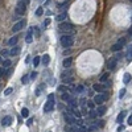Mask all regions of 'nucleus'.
<instances>
[{"instance_id": "412c9836", "label": "nucleus", "mask_w": 132, "mask_h": 132, "mask_svg": "<svg viewBox=\"0 0 132 132\" xmlns=\"http://www.w3.org/2000/svg\"><path fill=\"white\" fill-rule=\"evenodd\" d=\"M70 99H71V95H70V92H63L62 94V101H65V102H69Z\"/></svg>"}, {"instance_id": "473e14b6", "label": "nucleus", "mask_w": 132, "mask_h": 132, "mask_svg": "<svg viewBox=\"0 0 132 132\" xmlns=\"http://www.w3.org/2000/svg\"><path fill=\"white\" fill-rule=\"evenodd\" d=\"M89 116L91 118V119H94V118L98 116V114H96V111H92V110H91V111L89 112Z\"/></svg>"}, {"instance_id": "c85d7f7f", "label": "nucleus", "mask_w": 132, "mask_h": 132, "mask_svg": "<svg viewBox=\"0 0 132 132\" xmlns=\"http://www.w3.org/2000/svg\"><path fill=\"white\" fill-rule=\"evenodd\" d=\"M21 82L24 83V85H27V83H29V75H27V74H25L24 77H22L21 78Z\"/></svg>"}, {"instance_id": "79ce46f5", "label": "nucleus", "mask_w": 132, "mask_h": 132, "mask_svg": "<svg viewBox=\"0 0 132 132\" xmlns=\"http://www.w3.org/2000/svg\"><path fill=\"white\" fill-rule=\"evenodd\" d=\"M3 75H5V67L4 66L0 67V77H3Z\"/></svg>"}, {"instance_id": "603ef678", "label": "nucleus", "mask_w": 132, "mask_h": 132, "mask_svg": "<svg viewBox=\"0 0 132 132\" xmlns=\"http://www.w3.org/2000/svg\"><path fill=\"white\" fill-rule=\"evenodd\" d=\"M130 34H132V27H131V29H130V32H128Z\"/></svg>"}, {"instance_id": "c03bdc74", "label": "nucleus", "mask_w": 132, "mask_h": 132, "mask_svg": "<svg viewBox=\"0 0 132 132\" xmlns=\"http://www.w3.org/2000/svg\"><path fill=\"white\" fill-rule=\"evenodd\" d=\"M32 123H33V119H28V122H27V125H28V127H30Z\"/></svg>"}, {"instance_id": "c9c22d12", "label": "nucleus", "mask_w": 132, "mask_h": 132, "mask_svg": "<svg viewBox=\"0 0 132 132\" xmlns=\"http://www.w3.org/2000/svg\"><path fill=\"white\" fill-rule=\"evenodd\" d=\"M79 132H87V128H86L85 127V125H83V124H81V125H79Z\"/></svg>"}, {"instance_id": "58836bf2", "label": "nucleus", "mask_w": 132, "mask_h": 132, "mask_svg": "<svg viewBox=\"0 0 132 132\" xmlns=\"http://www.w3.org/2000/svg\"><path fill=\"white\" fill-rule=\"evenodd\" d=\"M42 13H44V9H42V8H37V11H36V15H37V16H41Z\"/></svg>"}, {"instance_id": "ddd939ff", "label": "nucleus", "mask_w": 132, "mask_h": 132, "mask_svg": "<svg viewBox=\"0 0 132 132\" xmlns=\"http://www.w3.org/2000/svg\"><path fill=\"white\" fill-rule=\"evenodd\" d=\"M41 62H42L44 66L49 65V62H50V56H49V54H44V57L41 58Z\"/></svg>"}, {"instance_id": "f704fd0d", "label": "nucleus", "mask_w": 132, "mask_h": 132, "mask_svg": "<svg viewBox=\"0 0 132 132\" xmlns=\"http://www.w3.org/2000/svg\"><path fill=\"white\" fill-rule=\"evenodd\" d=\"M87 106H89V108H91V110H92V108L95 107V103H94V101H89V102H87Z\"/></svg>"}, {"instance_id": "72a5a7b5", "label": "nucleus", "mask_w": 132, "mask_h": 132, "mask_svg": "<svg viewBox=\"0 0 132 132\" xmlns=\"http://www.w3.org/2000/svg\"><path fill=\"white\" fill-rule=\"evenodd\" d=\"M44 87H45V85H41L40 87H38V89L36 90V95H37V96H40V95H41V90H42Z\"/></svg>"}, {"instance_id": "5fc2aeb1", "label": "nucleus", "mask_w": 132, "mask_h": 132, "mask_svg": "<svg viewBox=\"0 0 132 132\" xmlns=\"http://www.w3.org/2000/svg\"><path fill=\"white\" fill-rule=\"evenodd\" d=\"M131 1H132V0H131Z\"/></svg>"}, {"instance_id": "6ab92c4d", "label": "nucleus", "mask_w": 132, "mask_h": 132, "mask_svg": "<svg viewBox=\"0 0 132 132\" xmlns=\"http://www.w3.org/2000/svg\"><path fill=\"white\" fill-rule=\"evenodd\" d=\"M66 17H67V13H66V12H63V13H61V15L57 16L56 20H57V21H60V22H62L63 20H66Z\"/></svg>"}, {"instance_id": "8fccbe9b", "label": "nucleus", "mask_w": 132, "mask_h": 132, "mask_svg": "<svg viewBox=\"0 0 132 132\" xmlns=\"http://www.w3.org/2000/svg\"><path fill=\"white\" fill-rule=\"evenodd\" d=\"M49 22H50V20H49V19H48V20H45V21H44V25H48V24H49Z\"/></svg>"}, {"instance_id": "9d476101", "label": "nucleus", "mask_w": 132, "mask_h": 132, "mask_svg": "<svg viewBox=\"0 0 132 132\" xmlns=\"http://www.w3.org/2000/svg\"><path fill=\"white\" fill-rule=\"evenodd\" d=\"M12 122H13L12 116H5V118H3L1 124H3V125H5V127H8V125H11V124H12Z\"/></svg>"}, {"instance_id": "9b49d317", "label": "nucleus", "mask_w": 132, "mask_h": 132, "mask_svg": "<svg viewBox=\"0 0 132 132\" xmlns=\"http://www.w3.org/2000/svg\"><path fill=\"white\" fill-rule=\"evenodd\" d=\"M92 89H94V91H98V92H102V91H104V86L102 85V83H95L94 86H92Z\"/></svg>"}, {"instance_id": "7ed1b4c3", "label": "nucleus", "mask_w": 132, "mask_h": 132, "mask_svg": "<svg viewBox=\"0 0 132 132\" xmlns=\"http://www.w3.org/2000/svg\"><path fill=\"white\" fill-rule=\"evenodd\" d=\"M106 99H108V92H103V94H98L94 96V103L98 106H101L103 102L106 101Z\"/></svg>"}, {"instance_id": "c756f323", "label": "nucleus", "mask_w": 132, "mask_h": 132, "mask_svg": "<svg viewBox=\"0 0 132 132\" xmlns=\"http://www.w3.org/2000/svg\"><path fill=\"white\" fill-rule=\"evenodd\" d=\"M107 79H108V73H106V74H103V75L101 77V82H102V83H104V82H107Z\"/></svg>"}, {"instance_id": "cd10ccee", "label": "nucleus", "mask_w": 132, "mask_h": 132, "mask_svg": "<svg viewBox=\"0 0 132 132\" xmlns=\"http://www.w3.org/2000/svg\"><path fill=\"white\" fill-rule=\"evenodd\" d=\"M40 62H41V58H40L38 56H36V57H34V60H33V65H34V67L40 65Z\"/></svg>"}, {"instance_id": "a19ab883", "label": "nucleus", "mask_w": 132, "mask_h": 132, "mask_svg": "<svg viewBox=\"0 0 132 132\" xmlns=\"http://www.w3.org/2000/svg\"><path fill=\"white\" fill-rule=\"evenodd\" d=\"M124 95H125V89H122L120 92H119V98H123Z\"/></svg>"}, {"instance_id": "b1692460", "label": "nucleus", "mask_w": 132, "mask_h": 132, "mask_svg": "<svg viewBox=\"0 0 132 132\" xmlns=\"http://www.w3.org/2000/svg\"><path fill=\"white\" fill-rule=\"evenodd\" d=\"M85 91V86H82V85H78V86H75V92H78V94H81V92Z\"/></svg>"}, {"instance_id": "a878e982", "label": "nucleus", "mask_w": 132, "mask_h": 132, "mask_svg": "<svg viewBox=\"0 0 132 132\" xmlns=\"http://www.w3.org/2000/svg\"><path fill=\"white\" fill-rule=\"evenodd\" d=\"M69 104L71 106V107H77V106H78V101H77V99H74V98H71L69 101Z\"/></svg>"}, {"instance_id": "2f4dec72", "label": "nucleus", "mask_w": 132, "mask_h": 132, "mask_svg": "<svg viewBox=\"0 0 132 132\" xmlns=\"http://www.w3.org/2000/svg\"><path fill=\"white\" fill-rule=\"evenodd\" d=\"M94 124L96 125V127H99V128H103V127H104V122H103V120H98V122H95Z\"/></svg>"}, {"instance_id": "aec40b11", "label": "nucleus", "mask_w": 132, "mask_h": 132, "mask_svg": "<svg viewBox=\"0 0 132 132\" xmlns=\"http://www.w3.org/2000/svg\"><path fill=\"white\" fill-rule=\"evenodd\" d=\"M16 44H17V37H16V36L11 37V38L8 40V45H9V46H15Z\"/></svg>"}, {"instance_id": "3c124183", "label": "nucleus", "mask_w": 132, "mask_h": 132, "mask_svg": "<svg viewBox=\"0 0 132 132\" xmlns=\"http://www.w3.org/2000/svg\"><path fill=\"white\" fill-rule=\"evenodd\" d=\"M3 61H4V60H3V57H1V56H0V63H1V62H3Z\"/></svg>"}, {"instance_id": "dca6fc26", "label": "nucleus", "mask_w": 132, "mask_h": 132, "mask_svg": "<svg viewBox=\"0 0 132 132\" xmlns=\"http://www.w3.org/2000/svg\"><path fill=\"white\" fill-rule=\"evenodd\" d=\"M71 62H73V58H71V57H67V58H65V60H63L62 65H63V67H70V65H71Z\"/></svg>"}, {"instance_id": "de8ad7c7", "label": "nucleus", "mask_w": 132, "mask_h": 132, "mask_svg": "<svg viewBox=\"0 0 132 132\" xmlns=\"http://www.w3.org/2000/svg\"><path fill=\"white\" fill-rule=\"evenodd\" d=\"M127 123H128V124H130V125H132V115H131V116H130V118H128V120H127Z\"/></svg>"}, {"instance_id": "f257e3e1", "label": "nucleus", "mask_w": 132, "mask_h": 132, "mask_svg": "<svg viewBox=\"0 0 132 132\" xmlns=\"http://www.w3.org/2000/svg\"><path fill=\"white\" fill-rule=\"evenodd\" d=\"M61 45H62L63 48H70L74 45V37L73 34H63L62 37H61Z\"/></svg>"}, {"instance_id": "39448f33", "label": "nucleus", "mask_w": 132, "mask_h": 132, "mask_svg": "<svg viewBox=\"0 0 132 132\" xmlns=\"http://www.w3.org/2000/svg\"><path fill=\"white\" fill-rule=\"evenodd\" d=\"M63 119H65V122L69 125H74L77 123V119H75V116H74L73 114H66L65 112V114H63Z\"/></svg>"}, {"instance_id": "423d86ee", "label": "nucleus", "mask_w": 132, "mask_h": 132, "mask_svg": "<svg viewBox=\"0 0 132 132\" xmlns=\"http://www.w3.org/2000/svg\"><path fill=\"white\" fill-rule=\"evenodd\" d=\"M124 44H125V38H120V40H119L116 44H114V45L111 46V50H112V51H119V50H122V48L124 46Z\"/></svg>"}, {"instance_id": "a211bd4d", "label": "nucleus", "mask_w": 132, "mask_h": 132, "mask_svg": "<svg viewBox=\"0 0 132 132\" xmlns=\"http://www.w3.org/2000/svg\"><path fill=\"white\" fill-rule=\"evenodd\" d=\"M65 132H79L78 127H73V125H69V127H65Z\"/></svg>"}, {"instance_id": "a18cd8bd", "label": "nucleus", "mask_w": 132, "mask_h": 132, "mask_svg": "<svg viewBox=\"0 0 132 132\" xmlns=\"http://www.w3.org/2000/svg\"><path fill=\"white\" fill-rule=\"evenodd\" d=\"M4 56V57H7V56H9V51H7V50H4V51H1V57Z\"/></svg>"}, {"instance_id": "4be33fe9", "label": "nucleus", "mask_w": 132, "mask_h": 132, "mask_svg": "<svg viewBox=\"0 0 132 132\" xmlns=\"http://www.w3.org/2000/svg\"><path fill=\"white\" fill-rule=\"evenodd\" d=\"M130 81H131V74L130 73H125L124 77H123V82L127 85V83H130Z\"/></svg>"}, {"instance_id": "49530a36", "label": "nucleus", "mask_w": 132, "mask_h": 132, "mask_svg": "<svg viewBox=\"0 0 132 132\" xmlns=\"http://www.w3.org/2000/svg\"><path fill=\"white\" fill-rule=\"evenodd\" d=\"M48 101H54V94H50L48 96Z\"/></svg>"}, {"instance_id": "e433bc0d", "label": "nucleus", "mask_w": 132, "mask_h": 132, "mask_svg": "<svg viewBox=\"0 0 132 132\" xmlns=\"http://www.w3.org/2000/svg\"><path fill=\"white\" fill-rule=\"evenodd\" d=\"M58 91H60V92H65V91H67V87H66V86H60V87H58Z\"/></svg>"}, {"instance_id": "f03ea898", "label": "nucleus", "mask_w": 132, "mask_h": 132, "mask_svg": "<svg viewBox=\"0 0 132 132\" xmlns=\"http://www.w3.org/2000/svg\"><path fill=\"white\" fill-rule=\"evenodd\" d=\"M60 30L61 32H70V33H75V30H74V25L70 24V22H61L60 24Z\"/></svg>"}, {"instance_id": "f8f14e48", "label": "nucleus", "mask_w": 132, "mask_h": 132, "mask_svg": "<svg viewBox=\"0 0 132 132\" xmlns=\"http://www.w3.org/2000/svg\"><path fill=\"white\" fill-rule=\"evenodd\" d=\"M17 54H20V48L19 46H12V49L9 50V56H17Z\"/></svg>"}, {"instance_id": "4c0bfd02", "label": "nucleus", "mask_w": 132, "mask_h": 132, "mask_svg": "<svg viewBox=\"0 0 132 132\" xmlns=\"http://www.w3.org/2000/svg\"><path fill=\"white\" fill-rule=\"evenodd\" d=\"M69 75H70V71L62 73V74H61V78H62V79H65V78H67V77H69Z\"/></svg>"}, {"instance_id": "f3484780", "label": "nucleus", "mask_w": 132, "mask_h": 132, "mask_svg": "<svg viewBox=\"0 0 132 132\" xmlns=\"http://www.w3.org/2000/svg\"><path fill=\"white\" fill-rule=\"evenodd\" d=\"M125 114H127V112H125V111H122L120 114L118 115V118H116V123H118V124H120L122 122H123V119L125 118Z\"/></svg>"}, {"instance_id": "37998d69", "label": "nucleus", "mask_w": 132, "mask_h": 132, "mask_svg": "<svg viewBox=\"0 0 132 132\" xmlns=\"http://www.w3.org/2000/svg\"><path fill=\"white\" fill-rule=\"evenodd\" d=\"M36 77H37V73L36 71H33L30 74V79H36Z\"/></svg>"}, {"instance_id": "bb28decb", "label": "nucleus", "mask_w": 132, "mask_h": 132, "mask_svg": "<svg viewBox=\"0 0 132 132\" xmlns=\"http://www.w3.org/2000/svg\"><path fill=\"white\" fill-rule=\"evenodd\" d=\"M127 60L128 61H132V45L128 48V53H127Z\"/></svg>"}, {"instance_id": "393cba45", "label": "nucleus", "mask_w": 132, "mask_h": 132, "mask_svg": "<svg viewBox=\"0 0 132 132\" xmlns=\"http://www.w3.org/2000/svg\"><path fill=\"white\" fill-rule=\"evenodd\" d=\"M21 116L22 118H28L29 116V110H28V108H22L21 110Z\"/></svg>"}, {"instance_id": "20e7f679", "label": "nucleus", "mask_w": 132, "mask_h": 132, "mask_svg": "<svg viewBox=\"0 0 132 132\" xmlns=\"http://www.w3.org/2000/svg\"><path fill=\"white\" fill-rule=\"evenodd\" d=\"M25 11H27V3L20 0V1L17 3V5H16V13L21 16V15L25 13Z\"/></svg>"}, {"instance_id": "09e8293b", "label": "nucleus", "mask_w": 132, "mask_h": 132, "mask_svg": "<svg viewBox=\"0 0 132 132\" xmlns=\"http://www.w3.org/2000/svg\"><path fill=\"white\" fill-rule=\"evenodd\" d=\"M29 60H30V57H29V56H27V58H25V62L29 63Z\"/></svg>"}, {"instance_id": "0eeeda50", "label": "nucleus", "mask_w": 132, "mask_h": 132, "mask_svg": "<svg viewBox=\"0 0 132 132\" xmlns=\"http://www.w3.org/2000/svg\"><path fill=\"white\" fill-rule=\"evenodd\" d=\"M116 63H118V58L116 57H112V58H110L108 62H107V69L108 70H114L115 67H116Z\"/></svg>"}, {"instance_id": "ea45409f", "label": "nucleus", "mask_w": 132, "mask_h": 132, "mask_svg": "<svg viewBox=\"0 0 132 132\" xmlns=\"http://www.w3.org/2000/svg\"><path fill=\"white\" fill-rule=\"evenodd\" d=\"M12 91H13V90H12V87H8V89L5 90V91H4V95H7V96H8V95L11 94Z\"/></svg>"}, {"instance_id": "5701e85b", "label": "nucleus", "mask_w": 132, "mask_h": 132, "mask_svg": "<svg viewBox=\"0 0 132 132\" xmlns=\"http://www.w3.org/2000/svg\"><path fill=\"white\" fill-rule=\"evenodd\" d=\"M32 30H33V33H34V36H36V37L41 36V32H40V28H38V27H33V28H32Z\"/></svg>"}, {"instance_id": "7c9ffc66", "label": "nucleus", "mask_w": 132, "mask_h": 132, "mask_svg": "<svg viewBox=\"0 0 132 132\" xmlns=\"http://www.w3.org/2000/svg\"><path fill=\"white\" fill-rule=\"evenodd\" d=\"M11 65H12V61H9V60H4V61H3V66H4V67H9Z\"/></svg>"}, {"instance_id": "6e6552de", "label": "nucleus", "mask_w": 132, "mask_h": 132, "mask_svg": "<svg viewBox=\"0 0 132 132\" xmlns=\"http://www.w3.org/2000/svg\"><path fill=\"white\" fill-rule=\"evenodd\" d=\"M24 25H25V21L24 20H21V21H19V22H16V24L13 25V28H12V32H20L22 28H24Z\"/></svg>"}, {"instance_id": "864d4df0", "label": "nucleus", "mask_w": 132, "mask_h": 132, "mask_svg": "<svg viewBox=\"0 0 132 132\" xmlns=\"http://www.w3.org/2000/svg\"><path fill=\"white\" fill-rule=\"evenodd\" d=\"M30 1V0H25V3H27V4H28V3H29Z\"/></svg>"}, {"instance_id": "1a4fd4ad", "label": "nucleus", "mask_w": 132, "mask_h": 132, "mask_svg": "<svg viewBox=\"0 0 132 132\" xmlns=\"http://www.w3.org/2000/svg\"><path fill=\"white\" fill-rule=\"evenodd\" d=\"M53 108H54V101H48L46 103H45V106H44V111L45 112L53 111Z\"/></svg>"}, {"instance_id": "4468645a", "label": "nucleus", "mask_w": 132, "mask_h": 132, "mask_svg": "<svg viewBox=\"0 0 132 132\" xmlns=\"http://www.w3.org/2000/svg\"><path fill=\"white\" fill-rule=\"evenodd\" d=\"M32 33H33V30H32V28H30L29 32L27 33V36H25V41H27L28 44H30L32 41H33V34H32Z\"/></svg>"}, {"instance_id": "2eb2a0df", "label": "nucleus", "mask_w": 132, "mask_h": 132, "mask_svg": "<svg viewBox=\"0 0 132 132\" xmlns=\"http://www.w3.org/2000/svg\"><path fill=\"white\" fill-rule=\"evenodd\" d=\"M104 112H106V107L104 106H98V108H96V114H98V116H103L104 115Z\"/></svg>"}]
</instances>
